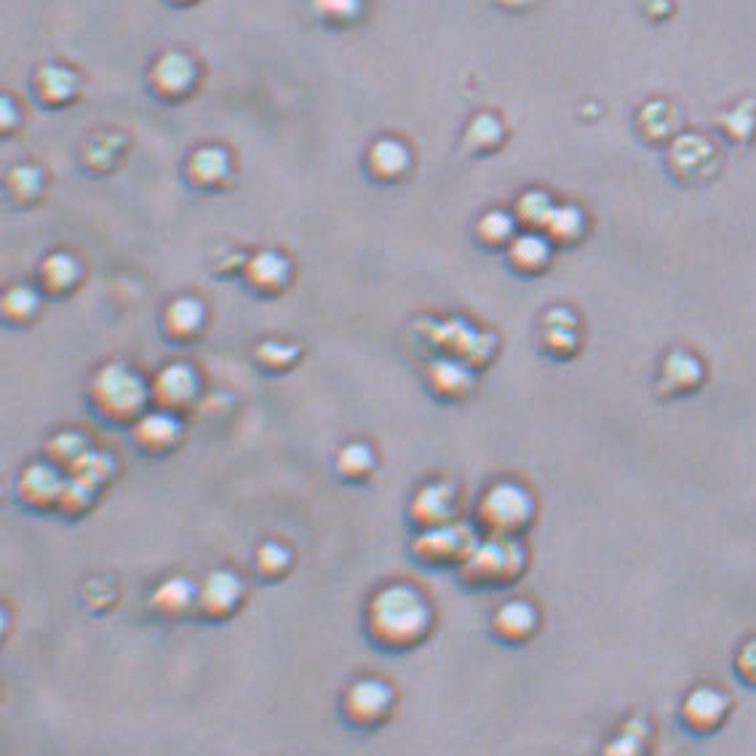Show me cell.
<instances>
[{
	"label": "cell",
	"mask_w": 756,
	"mask_h": 756,
	"mask_svg": "<svg viewBox=\"0 0 756 756\" xmlns=\"http://www.w3.org/2000/svg\"><path fill=\"white\" fill-rule=\"evenodd\" d=\"M230 174V158L220 147H201L187 161V179L201 190L220 187Z\"/></svg>",
	"instance_id": "44dd1931"
},
{
	"label": "cell",
	"mask_w": 756,
	"mask_h": 756,
	"mask_svg": "<svg viewBox=\"0 0 756 756\" xmlns=\"http://www.w3.org/2000/svg\"><path fill=\"white\" fill-rule=\"evenodd\" d=\"M535 516V500L527 489L511 481L489 487L479 500V524L489 537H516Z\"/></svg>",
	"instance_id": "3957f363"
},
{
	"label": "cell",
	"mask_w": 756,
	"mask_h": 756,
	"mask_svg": "<svg viewBox=\"0 0 756 756\" xmlns=\"http://www.w3.org/2000/svg\"><path fill=\"white\" fill-rule=\"evenodd\" d=\"M543 345L553 356H570L572 350L578 348V337L570 326H551L543 337Z\"/></svg>",
	"instance_id": "f35d334b"
},
{
	"label": "cell",
	"mask_w": 756,
	"mask_h": 756,
	"mask_svg": "<svg viewBox=\"0 0 756 756\" xmlns=\"http://www.w3.org/2000/svg\"><path fill=\"white\" fill-rule=\"evenodd\" d=\"M292 567V553L289 548L281 543H265L260 545L257 551V572H260L265 580H278L284 578L286 572Z\"/></svg>",
	"instance_id": "836d02e7"
},
{
	"label": "cell",
	"mask_w": 756,
	"mask_h": 756,
	"mask_svg": "<svg viewBox=\"0 0 756 756\" xmlns=\"http://www.w3.org/2000/svg\"><path fill=\"white\" fill-rule=\"evenodd\" d=\"M67 476L59 471L57 465L33 463L27 465L22 476H19V500L30 505L33 511H49L57 508L62 489H65Z\"/></svg>",
	"instance_id": "30bf717a"
},
{
	"label": "cell",
	"mask_w": 756,
	"mask_h": 756,
	"mask_svg": "<svg viewBox=\"0 0 756 756\" xmlns=\"http://www.w3.org/2000/svg\"><path fill=\"white\" fill-rule=\"evenodd\" d=\"M452 516H455V489L444 481L425 484L409 505V519L415 527H420V532L444 527L452 521Z\"/></svg>",
	"instance_id": "8fae6325"
},
{
	"label": "cell",
	"mask_w": 756,
	"mask_h": 756,
	"mask_svg": "<svg viewBox=\"0 0 756 756\" xmlns=\"http://www.w3.org/2000/svg\"><path fill=\"white\" fill-rule=\"evenodd\" d=\"M366 171L377 182H399L409 171V150L399 139H377L366 153Z\"/></svg>",
	"instance_id": "d6986e66"
},
{
	"label": "cell",
	"mask_w": 756,
	"mask_h": 756,
	"mask_svg": "<svg viewBox=\"0 0 756 756\" xmlns=\"http://www.w3.org/2000/svg\"><path fill=\"white\" fill-rule=\"evenodd\" d=\"M746 110H748V107H743V110H740V107H738L735 113L727 115V118H732V121H735V126H730V129H727L735 139H746L748 134H751L754 118H751V113H746Z\"/></svg>",
	"instance_id": "7bdbcfd3"
},
{
	"label": "cell",
	"mask_w": 756,
	"mask_h": 756,
	"mask_svg": "<svg viewBox=\"0 0 756 756\" xmlns=\"http://www.w3.org/2000/svg\"><path fill=\"white\" fill-rule=\"evenodd\" d=\"M244 278L249 289H254L262 297H276L289 284L292 268H289V260L278 252H260L246 262Z\"/></svg>",
	"instance_id": "4fadbf2b"
},
{
	"label": "cell",
	"mask_w": 756,
	"mask_h": 756,
	"mask_svg": "<svg viewBox=\"0 0 756 756\" xmlns=\"http://www.w3.org/2000/svg\"><path fill=\"white\" fill-rule=\"evenodd\" d=\"M476 545H479L476 532L468 524L449 521L444 527L423 529L412 545V553L425 564L441 567V564H463Z\"/></svg>",
	"instance_id": "5b68a950"
},
{
	"label": "cell",
	"mask_w": 756,
	"mask_h": 756,
	"mask_svg": "<svg viewBox=\"0 0 756 756\" xmlns=\"http://www.w3.org/2000/svg\"><path fill=\"white\" fill-rule=\"evenodd\" d=\"M503 139V126L492 115H479L473 118L468 131H465V145L471 147L473 153H489L495 150Z\"/></svg>",
	"instance_id": "d6a6232c"
},
{
	"label": "cell",
	"mask_w": 756,
	"mask_h": 756,
	"mask_svg": "<svg viewBox=\"0 0 756 756\" xmlns=\"http://www.w3.org/2000/svg\"><path fill=\"white\" fill-rule=\"evenodd\" d=\"M150 607L161 618H185L187 612L198 607V586H193L187 578L163 580L150 596Z\"/></svg>",
	"instance_id": "ffe728a7"
},
{
	"label": "cell",
	"mask_w": 756,
	"mask_h": 756,
	"mask_svg": "<svg viewBox=\"0 0 756 756\" xmlns=\"http://www.w3.org/2000/svg\"><path fill=\"white\" fill-rule=\"evenodd\" d=\"M393 708L391 687L380 679H361L350 684L342 698V714L356 727H377L388 719Z\"/></svg>",
	"instance_id": "8992f818"
},
{
	"label": "cell",
	"mask_w": 756,
	"mask_h": 756,
	"mask_svg": "<svg viewBox=\"0 0 756 756\" xmlns=\"http://www.w3.org/2000/svg\"><path fill=\"white\" fill-rule=\"evenodd\" d=\"M91 452V441L83 433L62 431L57 436H51L46 441V460L51 465H57L62 473H70L75 465L81 463L83 457Z\"/></svg>",
	"instance_id": "d4e9b609"
},
{
	"label": "cell",
	"mask_w": 756,
	"mask_h": 756,
	"mask_svg": "<svg viewBox=\"0 0 756 756\" xmlns=\"http://www.w3.org/2000/svg\"><path fill=\"white\" fill-rule=\"evenodd\" d=\"M545 236L553 244H575L583 236V214L575 206H556L545 225Z\"/></svg>",
	"instance_id": "4316f807"
},
{
	"label": "cell",
	"mask_w": 756,
	"mask_h": 756,
	"mask_svg": "<svg viewBox=\"0 0 756 756\" xmlns=\"http://www.w3.org/2000/svg\"><path fill=\"white\" fill-rule=\"evenodd\" d=\"M41 185V171L33 169V166H17L6 177V193L19 206L33 204L35 198L41 196Z\"/></svg>",
	"instance_id": "f546056e"
},
{
	"label": "cell",
	"mask_w": 756,
	"mask_h": 756,
	"mask_svg": "<svg viewBox=\"0 0 756 756\" xmlns=\"http://www.w3.org/2000/svg\"><path fill=\"white\" fill-rule=\"evenodd\" d=\"M75 91H78V81H75V75L70 73V70H65V67L49 65L35 75V94H38V99H41L43 105H67V102L75 97Z\"/></svg>",
	"instance_id": "cb8c5ba5"
},
{
	"label": "cell",
	"mask_w": 756,
	"mask_h": 756,
	"mask_svg": "<svg viewBox=\"0 0 756 756\" xmlns=\"http://www.w3.org/2000/svg\"><path fill=\"white\" fill-rule=\"evenodd\" d=\"M711 147H708L706 139L700 137H682L676 139L674 147H671V163H674V171L679 174H695V169L700 171L703 163L711 161Z\"/></svg>",
	"instance_id": "484cf974"
},
{
	"label": "cell",
	"mask_w": 756,
	"mask_h": 756,
	"mask_svg": "<svg viewBox=\"0 0 756 756\" xmlns=\"http://www.w3.org/2000/svg\"><path fill=\"white\" fill-rule=\"evenodd\" d=\"M38 281H41V289L51 297H65L81 284V265L75 257L65 252H57L46 257L41 265V273H38Z\"/></svg>",
	"instance_id": "7402d4cb"
},
{
	"label": "cell",
	"mask_w": 756,
	"mask_h": 756,
	"mask_svg": "<svg viewBox=\"0 0 756 756\" xmlns=\"http://www.w3.org/2000/svg\"><path fill=\"white\" fill-rule=\"evenodd\" d=\"M113 457L102 455V452H94L91 449L89 455L83 457L81 463L75 465L73 471L67 473V476H78V479L89 481L91 487H102L107 479H110V473H113Z\"/></svg>",
	"instance_id": "8d00e7d4"
},
{
	"label": "cell",
	"mask_w": 756,
	"mask_h": 756,
	"mask_svg": "<svg viewBox=\"0 0 756 756\" xmlns=\"http://www.w3.org/2000/svg\"><path fill=\"white\" fill-rule=\"evenodd\" d=\"M179 3H187V0H179Z\"/></svg>",
	"instance_id": "ee69618b"
},
{
	"label": "cell",
	"mask_w": 756,
	"mask_h": 756,
	"mask_svg": "<svg viewBox=\"0 0 756 756\" xmlns=\"http://www.w3.org/2000/svg\"><path fill=\"white\" fill-rule=\"evenodd\" d=\"M476 236L489 249L511 246V241L516 238V220L505 212H489L476 225Z\"/></svg>",
	"instance_id": "83f0119b"
},
{
	"label": "cell",
	"mask_w": 756,
	"mask_h": 756,
	"mask_svg": "<svg viewBox=\"0 0 756 756\" xmlns=\"http://www.w3.org/2000/svg\"><path fill=\"white\" fill-rule=\"evenodd\" d=\"M508 260L519 273L535 276V273L548 268V262H551V241L537 236V233L516 236L508 246Z\"/></svg>",
	"instance_id": "603a6c76"
},
{
	"label": "cell",
	"mask_w": 756,
	"mask_h": 756,
	"mask_svg": "<svg viewBox=\"0 0 756 756\" xmlns=\"http://www.w3.org/2000/svg\"><path fill=\"white\" fill-rule=\"evenodd\" d=\"M38 294L30 289V286H11L9 292L3 294V316L9 324H27L33 321V316L38 313Z\"/></svg>",
	"instance_id": "4dcf8cb0"
},
{
	"label": "cell",
	"mask_w": 756,
	"mask_h": 756,
	"mask_svg": "<svg viewBox=\"0 0 756 756\" xmlns=\"http://www.w3.org/2000/svg\"><path fill=\"white\" fill-rule=\"evenodd\" d=\"M204 324L206 308L196 297H177L163 310V332L174 342L198 340V334L204 332Z\"/></svg>",
	"instance_id": "2e32d148"
},
{
	"label": "cell",
	"mask_w": 756,
	"mask_h": 756,
	"mask_svg": "<svg viewBox=\"0 0 756 756\" xmlns=\"http://www.w3.org/2000/svg\"><path fill=\"white\" fill-rule=\"evenodd\" d=\"M537 610L529 602H508L495 612L492 618V631L497 639H503L508 644H524L532 639L537 631Z\"/></svg>",
	"instance_id": "e0dca14e"
},
{
	"label": "cell",
	"mask_w": 756,
	"mask_h": 756,
	"mask_svg": "<svg viewBox=\"0 0 756 756\" xmlns=\"http://www.w3.org/2000/svg\"><path fill=\"white\" fill-rule=\"evenodd\" d=\"M703 383V364L687 350H671L660 366V388L671 396H687Z\"/></svg>",
	"instance_id": "9a60e30c"
},
{
	"label": "cell",
	"mask_w": 756,
	"mask_h": 756,
	"mask_svg": "<svg viewBox=\"0 0 756 756\" xmlns=\"http://www.w3.org/2000/svg\"><path fill=\"white\" fill-rule=\"evenodd\" d=\"M99 489L91 487L89 481L78 479V476H67L65 489H62V497H59V511L65 516H83L94 505V497H97Z\"/></svg>",
	"instance_id": "1f68e13d"
},
{
	"label": "cell",
	"mask_w": 756,
	"mask_h": 756,
	"mask_svg": "<svg viewBox=\"0 0 756 756\" xmlns=\"http://www.w3.org/2000/svg\"><path fill=\"white\" fill-rule=\"evenodd\" d=\"M431 607L412 586H388L366 607V634L385 650H409L428 636Z\"/></svg>",
	"instance_id": "6da1fadb"
},
{
	"label": "cell",
	"mask_w": 756,
	"mask_h": 756,
	"mask_svg": "<svg viewBox=\"0 0 756 756\" xmlns=\"http://www.w3.org/2000/svg\"><path fill=\"white\" fill-rule=\"evenodd\" d=\"M524 548L516 537H489L460 564L463 578L473 586H508L524 570Z\"/></svg>",
	"instance_id": "277c9868"
},
{
	"label": "cell",
	"mask_w": 756,
	"mask_h": 756,
	"mask_svg": "<svg viewBox=\"0 0 756 756\" xmlns=\"http://www.w3.org/2000/svg\"><path fill=\"white\" fill-rule=\"evenodd\" d=\"M358 0H313V9L329 25H348L358 14Z\"/></svg>",
	"instance_id": "74e56055"
},
{
	"label": "cell",
	"mask_w": 756,
	"mask_h": 756,
	"mask_svg": "<svg viewBox=\"0 0 756 756\" xmlns=\"http://www.w3.org/2000/svg\"><path fill=\"white\" fill-rule=\"evenodd\" d=\"M198 393H201L198 372L187 364L163 366L161 372L153 377V385H150V396H153L155 409L174 412V415L193 407Z\"/></svg>",
	"instance_id": "52a82bcc"
},
{
	"label": "cell",
	"mask_w": 756,
	"mask_h": 756,
	"mask_svg": "<svg viewBox=\"0 0 756 756\" xmlns=\"http://www.w3.org/2000/svg\"><path fill=\"white\" fill-rule=\"evenodd\" d=\"M297 356H300V350L294 348V345H289V342L268 340L257 348V361H260V366H265L268 372H286L289 366L297 364Z\"/></svg>",
	"instance_id": "d590c367"
},
{
	"label": "cell",
	"mask_w": 756,
	"mask_h": 756,
	"mask_svg": "<svg viewBox=\"0 0 756 756\" xmlns=\"http://www.w3.org/2000/svg\"><path fill=\"white\" fill-rule=\"evenodd\" d=\"M666 110V105L663 102H655V105H647L642 110V118H652V123H642V129L647 131V137L652 139H663V137H671L674 134V123H663V118H660V113Z\"/></svg>",
	"instance_id": "ab89813d"
},
{
	"label": "cell",
	"mask_w": 756,
	"mask_h": 756,
	"mask_svg": "<svg viewBox=\"0 0 756 756\" xmlns=\"http://www.w3.org/2000/svg\"><path fill=\"white\" fill-rule=\"evenodd\" d=\"M196 83V67L182 54H166L155 62L150 86L161 99H182Z\"/></svg>",
	"instance_id": "5bb4252c"
},
{
	"label": "cell",
	"mask_w": 756,
	"mask_h": 756,
	"mask_svg": "<svg viewBox=\"0 0 756 756\" xmlns=\"http://www.w3.org/2000/svg\"><path fill=\"white\" fill-rule=\"evenodd\" d=\"M89 401L99 417L115 425H134L153 401L150 385L126 364H105L91 374Z\"/></svg>",
	"instance_id": "7a4b0ae2"
},
{
	"label": "cell",
	"mask_w": 756,
	"mask_h": 756,
	"mask_svg": "<svg viewBox=\"0 0 756 756\" xmlns=\"http://www.w3.org/2000/svg\"><path fill=\"white\" fill-rule=\"evenodd\" d=\"M556 206L551 204V198L545 196V193H537V190H532V193H527V196H521L519 206H516V217H519V222H524L527 228H545L548 225V220H551V214Z\"/></svg>",
	"instance_id": "e575fe53"
},
{
	"label": "cell",
	"mask_w": 756,
	"mask_h": 756,
	"mask_svg": "<svg viewBox=\"0 0 756 756\" xmlns=\"http://www.w3.org/2000/svg\"><path fill=\"white\" fill-rule=\"evenodd\" d=\"M735 666H738V674L743 676L748 684H756V639H751V642H746L740 647Z\"/></svg>",
	"instance_id": "b9f144b4"
},
{
	"label": "cell",
	"mask_w": 756,
	"mask_h": 756,
	"mask_svg": "<svg viewBox=\"0 0 756 756\" xmlns=\"http://www.w3.org/2000/svg\"><path fill=\"white\" fill-rule=\"evenodd\" d=\"M730 700L716 687H698L682 703V719L687 727L698 732H711L727 719Z\"/></svg>",
	"instance_id": "7c38bea8"
},
{
	"label": "cell",
	"mask_w": 756,
	"mask_h": 756,
	"mask_svg": "<svg viewBox=\"0 0 756 756\" xmlns=\"http://www.w3.org/2000/svg\"><path fill=\"white\" fill-rule=\"evenodd\" d=\"M374 471V452L369 444L353 441L337 455V473L348 481H361Z\"/></svg>",
	"instance_id": "f1b7e54d"
},
{
	"label": "cell",
	"mask_w": 756,
	"mask_h": 756,
	"mask_svg": "<svg viewBox=\"0 0 756 756\" xmlns=\"http://www.w3.org/2000/svg\"><path fill=\"white\" fill-rule=\"evenodd\" d=\"M428 388L439 399L460 401L473 391V374L471 369L452 358H439L428 366Z\"/></svg>",
	"instance_id": "ac0fdd59"
},
{
	"label": "cell",
	"mask_w": 756,
	"mask_h": 756,
	"mask_svg": "<svg viewBox=\"0 0 756 756\" xmlns=\"http://www.w3.org/2000/svg\"><path fill=\"white\" fill-rule=\"evenodd\" d=\"M131 439L145 455H169L171 449L182 441V423L174 412L153 409L131 425Z\"/></svg>",
	"instance_id": "9c48e42d"
},
{
	"label": "cell",
	"mask_w": 756,
	"mask_h": 756,
	"mask_svg": "<svg viewBox=\"0 0 756 756\" xmlns=\"http://www.w3.org/2000/svg\"><path fill=\"white\" fill-rule=\"evenodd\" d=\"M244 602V583L230 570H217L198 586L196 610L206 620H228Z\"/></svg>",
	"instance_id": "ba28073f"
},
{
	"label": "cell",
	"mask_w": 756,
	"mask_h": 756,
	"mask_svg": "<svg viewBox=\"0 0 756 756\" xmlns=\"http://www.w3.org/2000/svg\"><path fill=\"white\" fill-rule=\"evenodd\" d=\"M604 756H644V743L634 732H623V735L607 743Z\"/></svg>",
	"instance_id": "60d3db41"
}]
</instances>
